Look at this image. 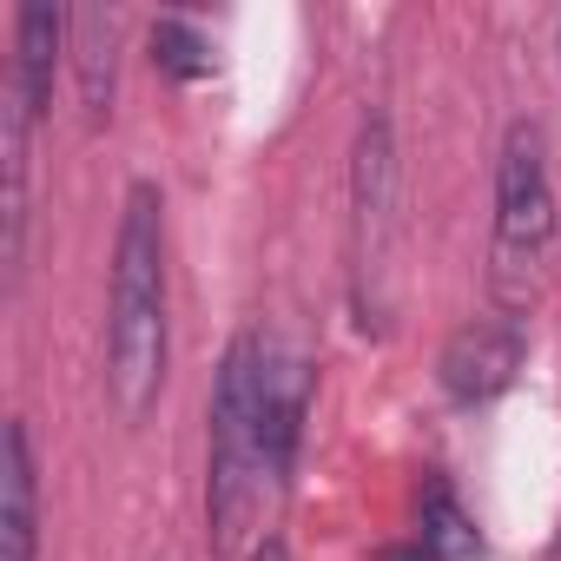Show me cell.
<instances>
[{"label":"cell","mask_w":561,"mask_h":561,"mask_svg":"<svg viewBox=\"0 0 561 561\" xmlns=\"http://www.w3.org/2000/svg\"><path fill=\"white\" fill-rule=\"evenodd\" d=\"M172 364V271H165V192L133 179L119 198L106 264V397L126 423H146Z\"/></svg>","instance_id":"1"},{"label":"cell","mask_w":561,"mask_h":561,"mask_svg":"<svg viewBox=\"0 0 561 561\" xmlns=\"http://www.w3.org/2000/svg\"><path fill=\"white\" fill-rule=\"evenodd\" d=\"M264 364L271 337L238 331L218 357L211 377V410H205V548L218 561L244 554L257 541V508L271 482V449H264Z\"/></svg>","instance_id":"2"},{"label":"cell","mask_w":561,"mask_h":561,"mask_svg":"<svg viewBox=\"0 0 561 561\" xmlns=\"http://www.w3.org/2000/svg\"><path fill=\"white\" fill-rule=\"evenodd\" d=\"M554 185L541 119H508L495 152V238H489V298L508 318H528L541 291V257L554 244Z\"/></svg>","instance_id":"3"},{"label":"cell","mask_w":561,"mask_h":561,"mask_svg":"<svg viewBox=\"0 0 561 561\" xmlns=\"http://www.w3.org/2000/svg\"><path fill=\"white\" fill-rule=\"evenodd\" d=\"M390 271H397V126L383 106H370L351 139V218H344L351 318L364 337L390 331Z\"/></svg>","instance_id":"4"},{"label":"cell","mask_w":561,"mask_h":561,"mask_svg":"<svg viewBox=\"0 0 561 561\" xmlns=\"http://www.w3.org/2000/svg\"><path fill=\"white\" fill-rule=\"evenodd\" d=\"M522 364H528V324L508 311H489L449 331V344L436 351V390L456 410H476V403H495L522 377Z\"/></svg>","instance_id":"5"},{"label":"cell","mask_w":561,"mask_h":561,"mask_svg":"<svg viewBox=\"0 0 561 561\" xmlns=\"http://www.w3.org/2000/svg\"><path fill=\"white\" fill-rule=\"evenodd\" d=\"M67 47H73V14H67V8H47V0L14 8V54H8L0 87H8L34 119L54 106V73H60Z\"/></svg>","instance_id":"6"},{"label":"cell","mask_w":561,"mask_h":561,"mask_svg":"<svg viewBox=\"0 0 561 561\" xmlns=\"http://www.w3.org/2000/svg\"><path fill=\"white\" fill-rule=\"evenodd\" d=\"M0 561H41V462L27 416H8L0 449Z\"/></svg>","instance_id":"7"},{"label":"cell","mask_w":561,"mask_h":561,"mask_svg":"<svg viewBox=\"0 0 561 561\" xmlns=\"http://www.w3.org/2000/svg\"><path fill=\"white\" fill-rule=\"evenodd\" d=\"M416 548H423V561H489V541H482L476 515L462 508V495H456L443 476L423 482V502H416Z\"/></svg>","instance_id":"8"},{"label":"cell","mask_w":561,"mask_h":561,"mask_svg":"<svg viewBox=\"0 0 561 561\" xmlns=\"http://www.w3.org/2000/svg\"><path fill=\"white\" fill-rule=\"evenodd\" d=\"M73 73H80V106L100 126L113 113V80H119V14L100 8L73 14Z\"/></svg>","instance_id":"9"},{"label":"cell","mask_w":561,"mask_h":561,"mask_svg":"<svg viewBox=\"0 0 561 561\" xmlns=\"http://www.w3.org/2000/svg\"><path fill=\"white\" fill-rule=\"evenodd\" d=\"M152 67L179 87H198L211 73V34L185 14H159L152 21Z\"/></svg>","instance_id":"10"},{"label":"cell","mask_w":561,"mask_h":561,"mask_svg":"<svg viewBox=\"0 0 561 561\" xmlns=\"http://www.w3.org/2000/svg\"><path fill=\"white\" fill-rule=\"evenodd\" d=\"M251 561H291V541L285 535H257L251 541Z\"/></svg>","instance_id":"11"},{"label":"cell","mask_w":561,"mask_h":561,"mask_svg":"<svg viewBox=\"0 0 561 561\" xmlns=\"http://www.w3.org/2000/svg\"><path fill=\"white\" fill-rule=\"evenodd\" d=\"M554 54H561V27H554Z\"/></svg>","instance_id":"12"}]
</instances>
